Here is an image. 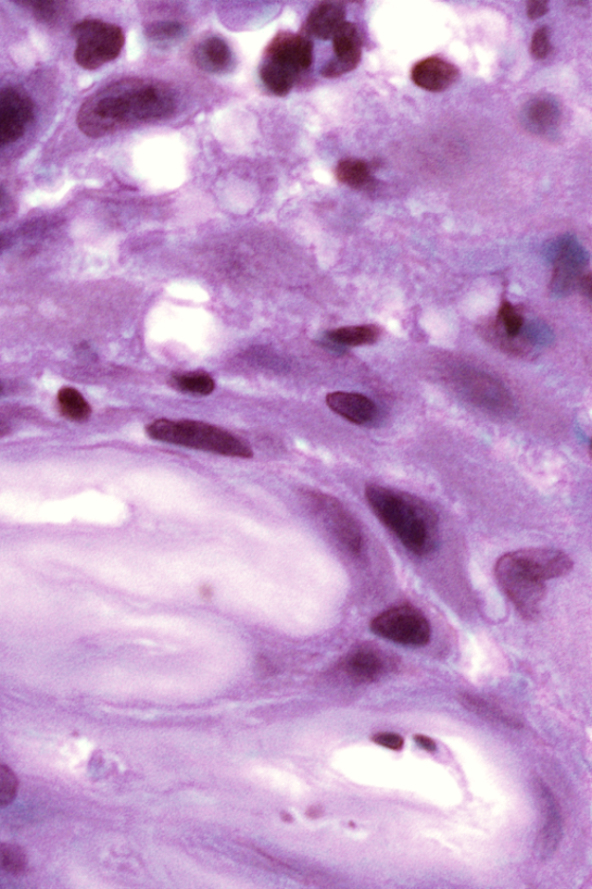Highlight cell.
Instances as JSON below:
<instances>
[{"mask_svg":"<svg viewBox=\"0 0 592 889\" xmlns=\"http://www.w3.org/2000/svg\"><path fill=\"white\" fill-rule=\"evenodd\" d=\"M175 109V95L166 84L128 78L89 97L81 105L77 122L86 136L100 138L139 122L167 117Z\"/></svg>","mask_w":592,"mask_h":889,"instance_id":"6da1fadb","label":"cell"},{"mask_svg":"<svg viewBox=\"0 0 592 889\" xmlns=\"http://www.w3.org/2000/svg\"><path fill=\"white\" fill-rule=\"evenodd\" d=\"M572 561L564 551L531 548L512 551L495 564L494 574L516 611L525 619L540 615L546 594L545 581L571 572Z\"/></svg>","mask_w":592,"mask_h":889,"instance_id":"7a4b0ae2","label":"cell"},{"mask_svg":"<svg viewBox=\"0 0 592 889\" xmlns=\"http://www.w3.org/2000/svg\"><path fill=\"white\" fill-rule=\"evenodd\" d=\"M366 500L378 519L417 556L433 553L439 542V518L420 498L378 485L366 487Z\"/></svg>","mask_w":592,"mask_h":889,"instance_id":"3957f363","label":"cell"},{"mask_svg":"<svg viewBox=\"0 0 592 889\" xmlns=\"http://www.w3.org/2000/svg\"><path fill=\"white\" fill-rule=\"evenodd\" d=\"M313 60L314 47L307 35L279 32L264 51L260 77L268 91L284 97L311 68Z\"/></svg>","mask_w":592,"mask_h":889,"instance_id":"277c9868","label":"cell"},{"mask_svg":"<svg viewBox=\"0 0 592 889\" xmlns=\"http://www.w3.org/2000/svg\"><path fill=\"white\" fill-rule=\"evenodd\" d=\"M154 440L230 458L253 456L249 444L237 436L203 422L158 420L147 426Z\"/></svg>","mask_w":592,"mask_h":889,"instance_id":"5b68a950","label":"cell"},{"mask_svg":"<svg viewBox=\"0 0 592 889\" xmlns=\"http://www.w3.org/2000/svg\"><path fill=\"white\" fill-rule=\"evenodd\" d=\"M77 63L86 70H96L116 60L125 43L121 27L101 21H85L75 26Z\"/></svg>","mask_w":592,"mask_h":889,"instance_id":"8992f818","label":"cell"},{"mask_svg":"<svg viewBox=\"0 0 592 889\" xmlns=\"http://www.w3.org/2000/svg\"><path fill=\"white\" fill-rule=\"evenodd\" d=\"M370 630L388 641L408 647H425L432 636L427 617L408 604L389 609L373 618Z\"/></svg>","mask_w":592,"mask_h":889,"instance_id":"52a82bcc","label":"cell"},{"mask_svg":"<svg viewBox=\"0 0 592 889\" xmlns=\"http://www.w3.org/2000/svg\"><path fill=\"white\" fill-rule=\"evenodd\" d=\"M306 501L323 524L349 553L358 556L365 546L364 533L351 512L336 498L322 493L306 492Z\"/></svg>","mask_w":592,"mask_h":889,"instance_id":"ba28073f","label":"cell"},{"mask_svg":"<svg viewBox=\"0 0 592 889\" xmlns=\"http://www.w3.org/2000/svg\"><path fill=\"white\" fill-rule=\"evenodd\" d=\"M33 117L34 104L26 92L15 87L0 88V148L21 139Z\"/></svg>","mask_w":592,"mask_h":889,"instance_id":"9c48e42d","label":"cell"},{"mask_svg":"<svg viewBox=\"0 0 592 889\" xmlns=\"http://www.w3.org/2000/svg\"><path fill=\"white\" fill-rule=\"evenodd\" d=\"M396 668V660L378 647L362 646L354 649L343 663L348 677L356 683L379 681Z\"/></svg>","mask_w":592,"mask_h":889,"instance_id":"30bf717a","label":"cell"},{"mask_svg":"<svg viewBox=\"0 0 592 889\" xmlns=\"http://www.w3.org/2000/svg\"><path fill=\"white\" fill-rule=\"evenodd\" d=\"M335 59L322 68L323 77L337 78L351 73L362 61L363 42L357 27L345 22L333 37Z\"/></svg>","mask_w":592,"mask_h":889,"instance_id":"8fae6325","label":"cell"},{"mask_svg":"<svg viewBox=\"0 0 592 889\" xmlns=\"http://www.w3.org/2000/svg\"><path fill=\"white\" fill-rule=\"evenodd\" d=\"M540 799L543 825L537 840V852L542 860L550 859L557 850L563 838V817L557 798L542 780L536 785Z\"/></svg>","mask_w":592,"mask_h":889,"instance_id":"7c38bea8","label":"cell"},{"mask_svg":"<svg viewBox=\"0 0 592 889\" xmlns=\"http://www.w3.org/2000/svg\"><path fill=\"white\" fill-rule=\"evenodd\" d=\"M458 70L439 58H429L418 62L412 68L414 83L429 92H441L452 86L458 78Z\"/></svg>","mask_w":592,"mask_h":889,"instance_id":"4fadbf2b","label":"cell"},{"mask_svg":"<svg viewBox=\"0 0 592 889\" xmlns=\"http://www.w3.org/2000/svg\"><path fill=\"white\" fill-rule=\"evenodd\" d=\"M345 16L347 11L342 3L323 2L312 10L303 30L307 33V37L312 35L319 40H329L345 23Z\"/></svg>","mask_w":592,"mask_h":889,"instance_id":"5bb4252c","label":"cell"},{"mask_svg":"<svg viewBox=\"0 0 592 889\" xmlns=\"http://www.w3.org/2000/svg\"><path fill=\"white\" fill-rule=\"evenodd\" d=\"M327 404L333 413L357 425L368 424L376 416V405L362 395L331 393L327 397Z\"/></svg>","mask_w":592,"mask_h":889,"instance_id":"9a60e30c","label":"cell"},{"mask_svg":"<svg viewBox=\"0 0 592 889\" xmlns=\"http://www.w3.org/2000/svg\"><path fill=\"white\" fill-rule=\"evenodd\" d=\"M193 58L207 73L219 74L231 64V51L228 45L218 37H210L196 47Z\"/></svg>","mask_w":592,"mask_h":889,"instance_id":"2e32d148","label":"cell"},{"mask_svg":"<svg viewBox=\"0 0 592 889\" xmlns=\"http://www.w3.org/2000/svg\"><path fill=\"white\" fill-rule=\"evenodd\" d=\"M380 329L376 326H351L331 330L328 339L339 346L361 347L378 341Z\"/></svg>","mask_w":592,"mask_h":889,"instance_id":"e0dca14e","label":"cell"},{"mask_svg":"<svg viewBox=\"0 0 592 889\" xmlns=\"http://www.w3.org/2000/svg\"><path fill=\"white\" fill-rule=\"evenodd\" d=\"M462 705L479 717L486 718L490 722L505 724L514 728H521L522 724L517 719L508 716L504 711L492 705L488 701L480 699L471 693H462L459 697Z\"/></svg>","mask_w":592,"mask_h":889,"instance_id":"ac0fdd59","label":"cell"},{"mask_svg":"<svg viewBox=\"0 0 592 889\" xmlns=\"http://www.w3.org/2000/svg\"><path fill=\"white\" fill-rule=\"evenodd\" d=\"M336 176L339 183L354 189L366 188L371 180L368 164L357 159L342 160L336 168Z\"/></svg>","mask_w":592,"mask_h":889,"instance_id":"d6986e66","label":"cell"},{"mask_svg":"<svg viewBox=\"0 0 592 889\" xmlns=\"http://www.w3.org/2000/svg\"><path fill=\"white\" fill-rule=\"evenodd\" d=\"M62 414L75 422H85L92 415V408L76 388L64 387L59 392Z\"/></svg>","mask_w":592,"mask_h":889,"instance_id":"ffe728a7","label":"cell"},{"mask_svg":"<svg viewBox=\"0 0 592 889\" xmlns=\"http://www.w3.org/2000/svg\"><path fill=\"white\" fill-rule=\"evenodd\" d=\"M171 385L179 392L201 397L212 395L215 388L214 380L206 373L197 372L176 375L171 379Z\"/></svg>","mask_w":592,"mask_h":889,"instance_id":"44dd1931","label":"cell"},{"mask_svg":"<svg viewBox=\"0 0 592 889\" xmlns=\"http://www.w3.org/2000/svg\"><path fill=\"white\" fill-rule=\"evenodd\" d=\"M27 865L26 852L20 846L0 842V873L22 876L26 873Z\"/></svg>","mask_w":592,"mask_h":889,"instance_id":"7402d4cb","label":"cell"},{"mask_svg":"<svg viewBox=\"0 0 592 889\" xmlns=\"http://www.w3.org/2000/svg\"><path fill=\"white\" fill-rule=\"evenodd\" d=\"M528 117L536 129L546 132L559 120V111L552 101L537 100L530 105Z\"/></svg>","mask_w":592,"mask_h":889,"instance_id":"603a6c76","label":"cell"},{"mask_svg":"<svg viewBox=\"0 0 592 889\" xmlns=\"http://www.w3.org/2000/svg\"><path fill=\"white\" fill-rule=\"evenodd\" d=\"M499 322L509 337H516L524 327L522 314L508 301L500 308Z\"/></svg>","mask_w":592,"mask_h":889,"instance_id":"cb8c5ba5","label":"cell"},{"mask_svg":"<svg viewBox=\"0 0 592 889\" xmlns=\"http://www.w3.org/2000/svg\"><path fill=\"white\" fill-rule=\"evenodd\" d=\"M17 792V779L14 773L0 762V807L10 805Z\"/></svg>","mask_w":592,"mask_h":889,"instance_id":"d4e9b609","label":"cell"},{"mask_svg":"<svg viewBox=\"0 0 592 889\" xmlns=\"http://www.w3.org/2000/svg\"><path fill=\"white\" fill-rule=\"evenodd\" d=\"M22 5L29 7L33 10L35 16L46 24L55 23L59 20L61 12L63 10L62 9L63 3L48 2V0L47 2H39V0L38 2H26L22 3Z\"/></svg>","mask_w":592,"mask_h":889,"instance_id":"484cf974","label":"cell"},{"mask_svg":"<svg viewBox=\"0 0 592 889\" xmlns=\"http://www.w3.org/2000/svg\"><path fill=\"white\" fill-rule=\"evenodd\" d=\"M184 27L178 23H156L151 25L147 33L154 41H171L182 35Z\"/></svg>","mask_w":592,"mask_h":889,"instance_id":"4316f807","label":"cell"},{"mask_svg":"<svg viewBox=\"0 0 592 889\" xmlns=\"http://www.w3.org/2000/svg\"><path fill=\"white\" fill-rule=\"evenodd\" d=\"M551 51L550 29L541 27L536 30L531 41V55L536 60H544Z\"/></svg>","mask_w":592,"mask_h":889,"instance_id":"83f0119b","label":"cell"},{"mask_svg":"<svg viewBox=\"0 0 592 889\" xmlns=\"http://www.w3.org/2000/svg\"><path fill=\"white\" fill-rule=\"evenodd\" d=\"M373 741L392 751H401L404 747L403 737L396 734H376Z\"/></svg>","mask_w":592,"mask_h":889,"instance_id":"f1b7e54d","label":"cell"},{"mask_svg":"<svg viewBox=\"0 0 592 889\" xmlns=\"http://www.w3.org/2000/svg\"><path fill=\"white\" fill-rule=\"evenodd\" d=\"M547 3L540 0H532L527 4V14L531 21L540 20L547 12Z\"/></svg>","mask_w":592,"mask_h":889,"instance_id":"f546056e","label":"cell"},{"mask_svg":"<svg viewBox=\"0 0 592 889\" xmlns=\"http://www.w3.org/2000/svg\"><path fill=\"white\" fill-rule=\"evenodd\" d=\"M415 740L426 752L436 753L438 751V744L433 739H430L429 737L417 735L415 736Z\"/></svg>","mask_w":592,"mask_h":889,"instance_id":"4dcf8cb0","label":"cell"},{"mask_svg":"<svg viewBox=\"0 0 592 889\" xmlns=\"http://www.w3.org/2000/svg\"><path fill=\"white\" fill-rule=\"evenodd\" d=\"M9 431V425L3 420H0V437H4Z\"/></svg>","mask_w":592,"mask_h":889,"instance_id":"1f68e13d","label":"cell"},{"mask_svg":"<svg viewBox=\"0 0 592 889\" xmlns=\"http://www.w3.org/2000/svg\"><path fill=\"white\" fill-rule=\"evenodd\" d=\"M2 392H3V385L0 384V393H2Z\"/></svg>","mask_w":592,"mask_h":889,"instance_id":"d6a6232c","label":"cell"},{"mask_svg":"<svg viewBox=\"0 0 592 889\" xmlns=\"http://www.w3.org/2000/svg\"><path fill=\"white\" fill-rule=\"evenodd\" d=\"M2 242H3V241H2V240H0V243H2Z\"/></svg>","mask_w":592,"mask_h":889,"instance_id":"836d02e7","label":"cell"}]
</instances>
